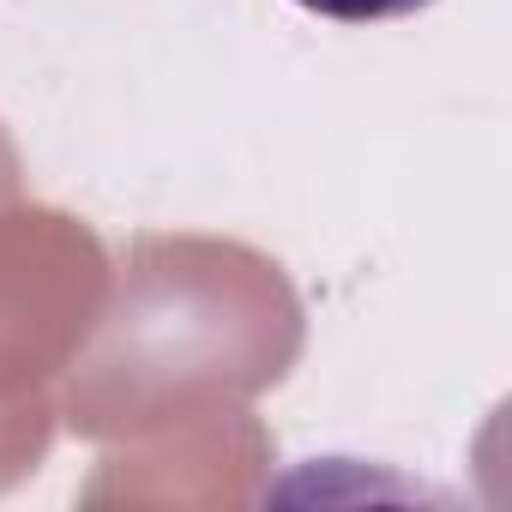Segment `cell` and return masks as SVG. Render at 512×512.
I'll use <instances>...</instances> for the list:
<instances>
[{
	"instance_id": "6da1fadb",
	"label": "cell",
	"mask_w": 512,
	"mask_h": 512,
	"mask_svg": "<svg viewBox=\"0 0 512 512\" xmlns=\"http://www.w3.org/2000/svg\"><path fill=\"white\" fill-rule=\"evenodd\" d=\"M314 19H338V25H386V19H410L434 0H296Z\"/></svg>"
}]
</instances>
